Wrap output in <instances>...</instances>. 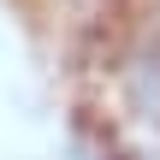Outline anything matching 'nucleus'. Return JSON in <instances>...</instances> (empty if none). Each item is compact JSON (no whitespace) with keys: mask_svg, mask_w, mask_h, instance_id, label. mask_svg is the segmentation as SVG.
<instances>
[{"mask_svg":"<svg viewBox=\"0 0 160 160\" xmlns=\"http://www.w3.org/2000/svg\"><path fill=\"white\" fill-rule=\"evenodd\" d=\"M83 113L107 160H160V24L125 12L77 48Z\"/></svg>","mask_w":160,"mask_h":160,"instance_id":"nucleus-1","label":"nucleus"}]
</instances>
